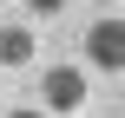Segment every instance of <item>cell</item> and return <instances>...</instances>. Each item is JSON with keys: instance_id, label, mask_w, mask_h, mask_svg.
<instances>
[{"instance_id": "obj_4", "label": "cell", "mask_w": 125, "mask_h": 118, "mask_svg": "<svg viewBox=\"0 0 125 118\" xmlns=\"http://www.w3.org/2000/svg\"><path fill=\"white\" fill-rule=\"evenodd\" d=\"M26 7H33V13H40V20H53V13H59V7H66V0H26Z\"/></svg>"}, {"instance_id": "obj_3", "label": "cell", "mask_w": 125, "mask_h": 118, "mask_svg": "<svg viewBox=\"0 0 125 118\" xmlns=\"http://www.w3.org/2000/svg\"><path fill=\"white\" fill-rule=\"evenodd\" d=\"M33 53H40L33 26H0V66H26Z\"/></svg>"}, {"instance_id": "obj_5", "label": "cell", "mask_w": 125, "mask_h": 118, "mask_svg": "<svg viewBox=\"0 0 125 118\" xmlns=\"http://www.w3.org/2000/svg\"><path fill=\"white\" fill-rule=\"evenodd\" d=\"M0 118H46V112H0Z\"/></svg>"}, {"instance_id": "obj_1", "label": "cell", "mask_w": 125, "mask_h": 118, "mask_svg": "<svg viewBox=\"0 0 125 118\" xmlns=\"http://www.w3.org/2000/svg\"><path fill=\"white\" fill-rule=\"evenodd\" d=\"M86 59H92L99 72H119L125 66V20L119 13H99V20L86 26Z\"/></svg>"}, {"instance_id": "obj_2", "label": "cell", "mask_w": 125, "mask_h": 118, "mask_svg": "<svg viewBox=\"0 0 125 118\" xmlns=\"http://www.w3.org/2000/svg\"><path fill=\"white\" fill-rule=\"evenodd\" d=\"M40 99H46V118L53 112H79V105H86V72H79V66H53V72L40 79Z\"/></svg>"}, {"instance_id": "obj_6", "label": "cell", "mask_w": 125, "mask_h": 118, "mask_svg": "<svg viewBox=\"0 0 125 118\" xmlns=\"http://www.w3.org/2000/svg\"><path fill=\"white\" fill-rule=\"evenodd\" d=\"M99 7H105V13H112V7H119V0H99Z\"/></svg>"}]
</instances>
